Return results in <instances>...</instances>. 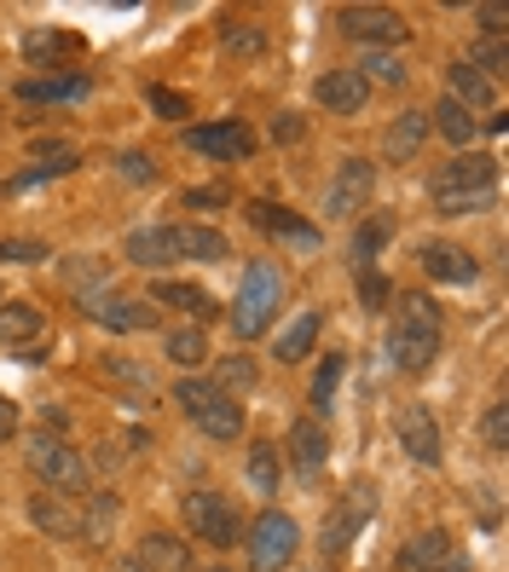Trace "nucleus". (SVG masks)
I'll use <instances>...</instances> for the list:
<instances>
[{
  "instance_id": "38",
  "label": "nucleus",
  "mask_w": 509,
  "mask_h": 572,
  "mask_svg": "<svg viewBox=\"0 0 509 572\" xmlns=\"http://www.w3.org/2000/svg\"><path fill=\"white\" fill-rule=\"evenodd\" d=\"M388 238H394V220L388 215H371V220L353 226V260H360V272L371 267L382 249H388Z\"/></svg>"
},
{
  "instance_id": "39",
  "label": "nucleus",
  "mask_w": 509,
  "mask_h": 572,
  "mask_svg": "<svg viewBox=\"0 0 509 572\" xmlns=\"http://www.w3.org/2000/svg\"><path fill=\"white\" fill-rule=\"evenodd\" d=\"M220 52H238V59H261V52H267L261 23H249V18H226V23H220Z\"/></svg>"
},
{
  "instance_id": "44",
  "label": "nucleus",
  "mask_w": 509,
  "mask_h": 572,
  "mask_svg": "<svg viewBox=\"0 0 509 572\" xmlns=\"http://www.w3.org/2000/svg\"><path fill=\"white\" fill-rule=\"evenodd\" d=\"M116 174L127 179V186H150V179H157V156H150V150H122Z\"/></svg>"
},
{
  "instance_id": "2",
  "label": "nucleus",
  "mask_w": 509,
  "mask_h": 572,
  "mask_svg": "<svg viewBox=\"0 0 509 572\" xmlns=\"http://www.w3.org/2000/svg\"><path fill=\"white\" fill-rule=\"evenodd\" d=\"M440 342H446V319H440V306L435 301H399L394 312V324H388V358H394V371L405 376H423L428 364L440 358Z\"/></svg>"
},
{
  "instance_id": "36",
  "label": "nucleus",
  "mask_w": 509,
  "mask_h": 572,
  "mask_svg": "<svg viewBox=\"0 0 509 572\" xmlns=\"http://www.w3.org/2000/svg\"><path fill=\"white\" fill-rule=\"evenodd\" d=\"M180 254L202 260V267H215V260L232 254V243H226V231H215V226H180Z\"/></svg>"
},
{
  "instance_id": "41",
  "label": "nucleus",
  "mask_w": 509,
  "mask_h": 572,
  "mask_svg": "<svg viewBox=\"0 0 509 572\" xmlns=\"http://www.w3.org/2000/svg\"><path fill=\"white\" fill-rule=\"evenodd\" d=\"M464 64H469L475 75H487V82H498V75H509V46L480 35V41L469 46V59H464Z\"/></svg>"
},
{
  "instance_id": "13",
  "label": "nucleus",
  "mask_w": 509,
  "mask_h": 572,
  "mask_svg": "<svg viewBox=\"0 0 509 572\" xmlns=\"http://www.w3.org/2000/svg\"><path fill=\"white\" fill-rule=\"evenodd\" d=\"M330 23L360 46H399L405 41V18L394 7H336Z\"/></svg>"
},
{
  "instance_id": "1",
  "label": "nucleus",
  "mask_w": 509,
  "mask_h": 572,
  "mask_svg": "<svg viewBox=\"0 0 509 572\" xmlns=\"http://www.w3.org/2000/svg\"><path fill=\"white\" fill-rule=\"evenodd\" d=\"M428 197H435V215H487L498 202V156L487 150H457L446 168H435L428 179Z\"/></svg>"
},
{
  "instance_id": "8",
  "label": "nucleus",
  "mask_w": 509,
  "mask_h": 572,
  "mask_svg": "<svg viewBox=\"0 0 509 572\" xmlns=\"http://www.w3.org/2000/svg\"><path fill=\"white\" fill-rule=\"evenodd\" d=\"M371 514H376V486L371 480H360V486H347L336 503H330V514H324V555H347L353 543H360V532L371 527Z\"/></svg>"
},
{
  "instance_id": "29",
  "label": "nucleus",
  "mask_w": 509,
  "mask_h": 572,
  "mask_svg": "<svg viewBox=\"0 0 509 572\" xmlns=\"http://www.w3.org/2000/svg\"><path fill=\"white\" fill-rule=\"evenodd\" d=\"M59 278L70 283L75 295L111 290V260H98V254H64V260H59Z\"/></svg>"
},
{
  "instance_id": "9",
  "label": "nucleus",
  "mask_w": 509,
  "mask_h": 572,
  "mask_svg": "<svg viewBox=\"0 0 509 572\" xmlns=\"http://www.w3.org/2000/svg\"><path fill=\"white\" fill-rule=\"evenodd\" d=\"M180 514H186V532H191V538H202L209 550H232V543H238V532H243L238 509L226 503L220 491H186Z\"/></svg>"
},
{
  "instance_id": "18",
  "label": "nucleus",
  "mask_w": 509,
  "mask_h": 572,
  "mask_svg": "<svg viewBox=\"0 0 509 572\" xmlns=\"http://www.w3.org/2000/svg\"><path fill=\"white\" fill-rule=\"evenodd\" d=\"M284 451H290V462H295V475H301V480H319V475H324L330 439H324V428H319V416H295V423H290V439H284Z\"/></svg>"
},
{
  "instance_id": "30",
  "label": "nucleus",
  "mask_w": 509,
  "mask_h": 572,
  "mask_svg": "<svg viewBox=\"0 0 509 572\" xmlns=\"http://www.w3.org/2000/svg\"><path fill=\"white\" fill-rule=\"evenodd\" d=\"M41 306L35 301H0V347H18V342H35L41 335Z\"/></svg>"
},
{
  "instance_id": "40",
  "label": "nucleus",
  "mask_w": 509,
  "mask_h": 572,
  "mask_svg": "<svg viewBox=\"0 0 509 572\" xmlns=\"http://www.w3.org/2000/svg\"><path fill=\"white\" fill-rule=\"evenodd\" d=\"M64 52H82V41L59 35V30H30L23 35V59L30 64H53V59H64Z\"/></svg>"
},
{
  "instance_id": "43",
  "label": "nucleus",
  "mask_w": 509,
  "mask_h": 572,
  "mask_svg": "<svg viewBox=\"0 0 509 572\" xmlns=\"http://www.w3.org/2000/svg\"><path fill=\"white\" fill-rule=\"evenodd\" d=\"M145 104H150V111H157L163 122H180V116H191L186 93H174V87H163V82H150V87H145Z\"/></svg>"
},
{
  "instance_id": "15",
  "label": "nucleus",
  "mask_w": 509,
  "mask_h": 572,
  "mask_svg": "<svg viewBox=\"0 0 509 572\" xmlns=\"http://www.w3.org/2000/svg\"><path fill=\"white\" fill-rule=\"evenodd\" d=\"M122 254L134 260V267H150V272H168L180 254V226H134L122 238Z\"/></svg>"
},
{
  "instance_id": "6",
  "label": "nucleus",
  "mask_w": 509,
  "mask_h": 572,
  "mask_svg": "<svg viewBox=\"0 0 509 572\" xmlns=\"http://www.w3.org/2000/svg\"><path fill=\"white\" fill-rule=\"evenodd\" d=\"M243 550H249V572H284L301 550V527L290 509H261L254 527L243 532Z\"/></svg>"
},
{
  "instance_id": "32",
  "label": "nucleus",
  "mask_w": 509,
  "mask_h": 572,
  "mask_svg": "<svg viewBox=\"0 0 509 572\" xmlns=\"http://www.w3.org/2000/svg\"><path fill=\"white\" fill-rule=\"evenodd\" d=\"M475 116L464 111V104H457V98H440L435 104V111H428V134H440V139H451L457 150H469V139H475Z\"/></svg>"
},
{
  "instance_id": "10",
  "label": "nucleus",
  "mask_w": 509,
  "mask_h": 572,
  "mask_svg": "<svg viewBox=\"0 0 509 572\" xmlns=\"http://www.w3.org/2000/svg\"><path fill=\"white\" fill-rule=\"evenodd\" d=\"M394 439H399V451L423 462V468H440L446 462V439H440V423H435V410L428 405H399L394 410Z\"/></svg>"
},
{
  "instance_id": "49",
  "label": "nucleus",
  "mask_w": 509,
  "mask_h": 572,
  "mask_svg": "<svg viewBox=\"0 0 509 572\" xmlns=\"http://www.w3.org/2000/svg\"><path fill=\"white\" fill-rule=\"evenodd\" d=\"M232 197H226V186H197V191H186V208H226Z\"/></svg>"
},
{
  "instance_id": "25",
  "label": "nucleus",
  "mask_w": 509,
  "mask_h": 572,
  "mask_svg": "<svg viewBox=\"0 0 509 572\" xmlns=\"http://www.w3.org/2000/svg\"><path fill=\"white\" fill-rule=\"evenodd\" d=\"M75 168H82V156H75V150L64 145V150H53V156H41L35 168H23V174H12V179H7V186H0V191H7V197H23V191H35V186H46V179H64V174H75Z\"/></svg>"
},
{
  "instance_id": "53",
  "label": "nucleus",
  "mask_w": 509,
  "mask_h": 572,
  "mask_svg": "<svg viewBox=\"0 0 509 572\" xmlns=\"http://www.w3.org/2000/svg\"><path fill=\"white\" fill-rule=\"evenodd\" d=\"M122 572H145V566H139V561H122Z\"/></svg>"
},
{
  "instance_id": "54",
  "label": "nucleus",
  "mask_w": 509,
  "mask_h": 572,
  "mask_svg": "<svg viewBox=\"0 0 509 572\" xmlns=\"http://www.w3.org/2000/svg\"><path fill=\"white\" fill-rule=\"evenodd\" d=\"M197 572H226V566H197Z\"/></svg>"
},
{
  "instance_id": "42",
  "label": "nucleus",
  "mask_w": 509,
  "mask_h": 572,
  "mask_svg": "<svg viewBox=\"0 0 509 572\" xmlns=\"http://www.w3.org/2000/svg\"><path fill=\"white\" fill-rule=\"evenodd\" d=\"M342 371H347L342 353H330L313 371V410H330V399H336V387H342Z\"/></svg>"
},
{
  "instance_id": "12",
  "label": "nucleus",
  "mask_w": 509,
  "mask_h": 572,
  "mask_svg": "<svg viewBox=\"0 0 509 572\" xmlns=\"http://www.w3.org/2000/svg\"><path fill=\"white\" fill-rule=\"evenodd\" d=\"M371 191H376V168L365 163V156H347V163L330 174V186H324V215L330 220H353L371 202Z\"/></svg>"
},
{
  "instance_id": "3",
  "label": "nucleus",
  "mask_w": 509,
  "mask_h": 572,
  "mask_svg": "<svg viewBox=\"0 0 509 572\" xmlns=\"http://www.w3.org/2000/svg\"><path fill=\"white\" fill-rule=\"evenodd\" d=\"M278 306H284V272L272 260H249L238 278V301H232V335L238 342H261L278 319Z\"/></svg>"
},
{
  "instance_id": "5",
  "label": "nucleus",
  "mask_w": 509,
  "mask_h": 572,
  "mask_svg": "<svg viewBox=\"0 0 509 572\" xmlns=\"http://www.w3.org/2000/svg\"><path fill=\"white\" fill-rule=\"evenodd\" d=\"M174 399H180V410L191 416V428L202 439H220V446L243 439V405L226 399L209 376H180V382H174Z\"/></svg>"
},
{
  "instance_id": "31",
  "label": "nucleus",
  "mask_w": 509,
  "mask_h": 572,
  "mask_svg": "<svg viewBox=\"0 0 509 572\" xmlns=\"http://www.w3.org/2000/svg\"><path fill=\"white\" fill-rule=\"evenodd\" d=\"M215 387L226 399H238V394H254V387H261V364H254L249 353H226L220 364H215V376H209Z\"/></svg>"
},
{
  "instance_id": "34",
  "label": "nucleus",
  "mask_w": 509,
  "mask_h": 572,
  "mask_svg": "<svg viewBox=\"0 0 509 572\" xmlns=\"http://www.w3.org/2000/svg\"><path fill=\"white\" fill-rule=\"evenodd\" d=\"M163 353H168V358H174V364H180V371L191 376L197 364L209 358V335H202L197 324H174V330L163 335Z\"/></svg>"
},
{
  "instance_id": "27",
  "label": "nucleus",
  "mask_w": 509,
  "mask_h": 572,
  "mask_svg": "<svg viewBox=\"0 0 509 572\" xmlns=\"http://www.w3.org/2000/svg\"><path fill=\"white\" fill-rule=\"evenodd\" d=\"M319 312H295V319L284 324V335H278V347H272V358L278 364H301V358H308L313 347H319Z\"/></svg>"
},
{
  "instance_id": "4",
  "label": "nucleus",
  "mask_w": 509,
  "mask_h": 572,
  "mask_svg": "<svg viewBox=\"0 0 509 572\" xmlns=\"http://www.w3.org/2000/svg\"><path fill=\"white\" fill-rule=\"evenodd\" d=\"M23 462H30V475L59 491V498H87L93 491V462L70 446V439H53V434H35L23 439Z\"/></svg>"
},
{
  "instance_id": "47",
  "label": "nucleus",
  "mask_w": 509,
  "mask_h": 572,
  "mask_svg": "<svg viewBox=\"0 0 509 572\" xmlns=\"http://www.w3.org/2000/svg\"><path fill=\"white\" fill-rule=\"evenodd\" d=\"M388 295H394V283L388 278H382V272H360V306H371V312H382V306H388Z\"/></svg>"
},
{
  "instance_id": "23",
  "label": "nucleus",
  "mask_w": 509,
  "mask_h": 572,
  "mask_svg": "<svg viewBox=\"0 0 509 572\" xmlns=\"http://www.w3.org/2000/svg\"><path fill=\"white\" fill-rule=\"evenodd\" d=\"M134 561L145 572H191V550H186V538H174V532H145Z\"/></svg>"
},
{
  "instance_id": "14",
  "label": "nucleus",
  "mask_w": 509,
  "mask_h": 572,
  "mask_svg": "<svg viewBox=\"0 0 509 572\" xmlns=\"http://www.w3.org/2000/svg\"><path fill=\"white\" fill-rule=\"evenodd\" d=\"M249 220L267 231V238H278L284 249H295V254H319L324 249V238H319V226H308V220H295L290 208H278V202H267V197H254L249 202Z\"/></svg>"
},
{
  "instance_id": "50",
  "label": "nucleus",
  "mask_w": 509,
  "mask_h": 572,
  "mask_svg": "<svg viewBox=\"0 0 509 572\" xmlns=\"http://www.w3.org/2000/svg\"><path fill=\"white\" fill-rule=\"evenodd\" d=\"M272 139H278V145H295V139H301V116H290V111L272 116Z\"/></svg>"
},
{
  "instance_id": "35",
  "label": "nucleus",
  "mask_w": 509,
  "mask_h": 572,
  "mask_svg": "<svg viewBox=\"0 0 509 572\" xmlns=\"http://www.w3.org/2000/svg\"><path fill=\"white\" fill-rule=\"evenodd\" d=\"M446 82H451V93H446V98H457L469 116H475V111H487V104H492V82H487V75H475L464 59H457V64L446 70Z\"/></svg>"
},
{
  "instance_id": "7",
  "label": "nucleus",
  "mask_w": 509,
  "mask_h": 572,
  "mask_svg": "<svg viewBox=\"0 0 509 572\" xmlns=\"http://www.w3.org/2000/svg\"><path fill=\"white\" fill-rule=\"evenodd\" d=\"M75 306H82V319H93L98 330H111V335H145V330H157V306H150L145 295L93 290V295H75Z\"/></svg>"
},
{
  "instance_id": "16",
  "label": "nucleus",
  "mask_w": 509,
  "mask_h": 572,
  "mask_svg": "<svg viewBox=\"0 0 509 572\" xmlns=\"http://www.w3.org/2000/svg\"><path fill=\"white\" fill-rule=\"evenodd\" d=\"M423 145H428V111H399L382 134V163L388 168H412L423 163Z\"/></svg>"
},
{
  "instance_id": "24",
  "label": "nucleus",
  "mask_w": 509,
  "mask_h": 572,
  "mask_svg": "<svg viewBox=\"0 0 509 572\" xmlns=\"http://www.w3.org/2000/svg\"><path fill=\"white\" fill-rule=\"evenodd\" d=\"M150 306H174V312H191V319H215V295L197 290V283H180V278H157V290L145 295Z\"/></svg>"
},
{
  "instance_id": "33",
  "label": "nucleus",
  "mask_w": 509,
  "mask_h": 572,
  "mask_svg": "<svg viewBox=\"0 0 509 572\" xmlns=\"http://www.w3.org/2000/svg\"><path fill=\"white\" fill-rule=\"evenodd\" d=\"M353 70H360L365 87H371V82H382V87H405V59H399L394 46H365Z\"/></svg>"
},
{
  "instance_id": "17",
  "label": "nucleus",
  "mask_w": 509,
  "mask_h": 572,
  "mask_svg": "<svg viewBox=\"0 0 509 572\" xmlns=\"http://www.w3.org/2000/svg\"><path fill=\"white\" fill-rule=\"evenodd\" d=\"M313 98H319V111H330V116H360L371 87L360 82V70H324L313 82Z\"/></svg>"
},
{
  "instance_id": "20",
  "label": "nucleus",
  "mask_w": 509,
  "mask_h": 572,
  "mask_svg": "<svg viewBox=\"0 0 509 572\" xmlns=\"http://www.w3.org/2000/svg\"><path fill=\"white\" fill-rule=\"evenodd\" d=\"M30 520H35V532L46 538H82V509H75L70 498H59V491H35L30 498Z\"/></svg>"
},
{
  "instance_id": "45",
  "label": "nucleus",
  "mask_w": 509,
  "mask_h": 572,
  "mask_svg": "<svg viewBox=\"0 0 509 572\" xmlns=\"http://www.w3.org/2000/svg\"><path fill=\"white\" fill-rule=\"evenodd\" d=\"M53 254L41 238H0V260H12V267H41V260Z\"/></svg>"
},
{
  "instance_id": "21",
  "label": "nucleus",
  "mask_w": 509,
  "mask_h": 572,
  "mask_svg": "<svg viewBox=\"0 0 509 572\" xmlns=\"http://www.w3.org/2000/svg\"><path fill=\"white\" fill-rule=\"evenodd\" d=\"M93 93V75L70 70V75H41V82H18L23 104H82Z\"/></svg>"
},
{
  "instance_id": "52",
  "label": "nucleus",
  "mask_w": 509,
  "mask_h": 572,
  "mask_svg": "<svg viewBox=\"0 0 509 572\" xmlns=\"http://www.w3.org/2000/svg\"><path fill=\"white\" fill-rule=\"evenodd\" d=\"M440 572H469V561H457V555H451V561H446Z\"/></svg>"
},
{
  "instance_id": "28",
  "label": "nucleus",
  "mask_w": 509,
  "mask_h": 572,
  "mask_svg": "<svg viewBox=\"0 0 509 572\" xmlns=\"http://www.w3.org/2000/svg\"><path fill=\"white\" fill-rule=\"evenodd\" d=\"M98 371H105L116 387H127V399H150V394H157V376H150V364L127 358V353H105V358H98Z\"/></svg>"
},
{
  "instance_id": "26",
  "label": "nucleus",
  "mask_w": 509,
  "mask_h": 572,
  "mask_svg": "<svg viewBox=\"0 0 509 572\" xmlns=\"http://www.w3.org/2000/svg\"><path fill=\"white\" fill-rule=\"evenodd\" d=\"M243 475H249V491H254V498H272V491L284 486V457H278V446L254 439L249 457H243Z\"/></svg>"
},
{
  "instance_id": "48",
  "label": "nucleus",
  "mask_w": 509,
  "mask_h": 572,
  "mask_svg": "<svg viewBox=\"0 0 509 572\" xmlns=\"http://www.w3.org/2000/svg\"><path fill=\"white\" fill-rule=\"evenodd\" d=\"M475 23H480V35H487V41H503V23H509V12L487 0V7H475Z\"/></svg>"
},
{
  "instance_id": "46",
  "label": "nucleus",
  "mask_w": 509,
  "mask_h": 572,
  "mask_svg": "<svg viewBox=\"0 0 509 572\" xmlns=\"http://www.w3.org/2000/svg\"><path fill=\"white\" fill-rule=\"evenodd\" d=\"M480 446H487V451H503V446H509V410H503V399L487 405V416H480Z\"/></svg>"
},
{
  "instance_id": "51",
  "label": "nucleus",
  "mask_w": 509,
  "mask_h": 572,
  "mask_svg": "<svg viewBox=\"0 0 509 572\" xmlns=\"http://www.w3.org/2000/svg\"><path fill=\"white\" fill-rule=\"evenodd\" d=\"M12 434H18V405H12L7 394H0V446H7Z\"/></svg>"
},
{
  "instance_id": "11",
  "label": "nucleus",
  "mask_w": 509,
  "mask_h": 572,
  "mask_svg": "<svg viewBox=\"0 0 509 572\" xmlns=\"http://www.w3.org/2000/svg\"><path fill=\"white\" fill-rule=\"evenodd\" d=\"M186 150H197V156H209V163H249L254 156V134L232 116V122H197V127H186Z\"/></svg>"
},
{
  "instance_id": "19",
  "label": "nucleus",
  "mask_w": 509,
  "mask_h": 572,
  "mask_svg": "<svg viewBox=\"0 0 509 572\" xmlns=\"http://www.w3.org/2000/svg\"><path fill=\"white\" fill-rule=\"evenodd\" d=\"M417 260H423V272L435 278V283H475V278H480V260H475L464 243H446V238L423 243Z\"/></svg>"
},
{
  "instance_id": "37",
  "label": "nucleus",
  "mask_w": 509,
  "mask_h": 572,
  "mask_svg": "<svg viewBox=\"0 0 509 572\" xmlns=\"http://www.w3.org/2000/svg\"><path fill=\"white\" fill-rule=\"evenodd\" d=\"M116 520H122V503L111 498V491H87V503H82V538L105 543L116 532Z\"/></svg>"
},
{
  "instance_id": "22",
  "label": "nucleus",
  "mask_w": 509,
  "mask_h": 572,
  "mask_svg": "<svg viewBox=\"0 0 509 572\" xmlns=\"http://www.w3.org/2000/svg\"><path fill=\"white\" fill-rule=\"evenodd\" d=\"M451 561V532H440V527H428V532H417L412 543L399 550V572H440Z\"/></svg>"
}]
</instances>
